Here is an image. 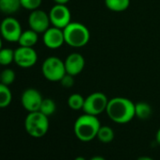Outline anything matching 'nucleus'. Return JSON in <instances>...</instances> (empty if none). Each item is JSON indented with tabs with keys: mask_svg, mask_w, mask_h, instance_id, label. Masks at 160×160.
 <instances>
[{
	"mask_svg": "<svg viewBox=\"0 0 160 160\" xmlns=\"http://www.w3.org/2000/svg\"><path fill=\"white\" fill-rule=\"evenodd\" d=\"M108 101L109 99L104 92H92L85 98V103L82 110L84 111V113L98 116L106 111Z\"/></svg>",
	"mask_w": 160,
	"mask_h": 160,
	"instance_id": "423d86ee",
	"label": "nucleus"
},
{
	"mask_svg": "<svg viewBox=\"0 0 160 160\" xmlns=\"http://www.w3.org/2000/svg\"><path fill=\"white\" fill-rule=\"evenodd\" d=\"M38 61V54L33 47L19 46L14 50V63L21 68L33 67Z\"/></svg>",
	"mask_w": 160,
	"mask_h": 160,
	"instance_id": "1a4fd4ad",
	"label": "nucleus"
},
{
	"mask_svg": "<svg viewBox=\"0 0 160 160\" xmlns=\"http://www.w3.org/2000/svg\"><path fill=\"white\" fill-rule=\"evenodd\" d=\"M14 62V50L12 48H1L0 49V65L8 66Z\"/></svg>",
	"mask_w": 160,
	"mask_h": 160,
	"instance_id": "412c9836",
	"label": "nucleus"
},
{
	"mask_svg": "<svg viewBox=\"0 0 160 160\" xmlns=\"http://www.w3.org/2000/svg\"><path fill=\"white\" fill-rule=\"evenodd\" d=\"M137 160H154L153 158L150 157V156H147V155H143V156H139Z\"/></svg>",
	"mask_w": 160,
	"mask_h": 160,
	"instance_id": "c85d7f7f",
	"label": "nucleus"
},
{
	"mask_svg": "<svg viewBox=\"0 0 160 160\" xmlns=\"http://www.w3.org/2000/svg\"><path fill=\"white\" fill-rule=\"evenodd\" d=\"M25 129L32 138H42L49 130V119L41 111L28 112L25 119Z\"/></svg>",
	"mask_w": 160,
	"mask_h": 160,
	"instance_id": "20e7f679",
	"label": "nucleus"
},
{
	"mask_svg": "<svg viewBox=\"0 0 160 160\" xmlns=\"http://www.w3.org/2000/svg\"><path fill=\"white\" fill-rule=\"evenodd\" d=\"M2 48V37L0 36V49Z\"/></svg>",
	"mask_w": 160,
	"mask_h": 160,
	"instance_id": "7c9ffc66",
	"label": "nucleus"
},
{
	"mask_svg": "<svg viewBox=\"0 0 160 160\" xmlns=\"http://www.w3.org/2000/svg\"><path fill=\"white\" fill-rule=\"evenodd\" d=\"M89 160H107V159L101 155H95V156H92V158H90Z\"/></svg>",
	"mask_w": 160,
	"mask_h": 160,
	"instance_id": "bb28decb",
	"label": "nucleus"
},
{
	"mask_svg": "<svg viewBox=\"0 0 160 160\" xmlns=\"http://www.w3.org/2000/svg\"><path fill=\"white\" fill-rule=\"evenodd\" d=\"M43 98L42 93L33 88L25 90L21 96V104L28 112L39 111Z\"/></svg>",
	"mask_w": 160,
	"mask_h": 160,
	"instance_id": "9b49d317",
	"label": "nucleus"
},
{
	"mask_svg": "<svg viewBox=\"0 0 160 160\" xmlns=\"http://www.w3.org/2000/svg\"><path fill=\"white\" fill-rule=\"evenodd\" d=\"M50 25L51 22L47 12L40 9L30 12L28 16L29 28L36 31L38 34H42L50 28Z\"/></svg>",
	"mask_w": 160,
	"mask_h": 160,
	"instance_id": "9d476101",
	"label": "nucleus"
},
{
	"mask_svg": "<svg viewBox=\"0 0 160 160\" xmlns=\"http://www.w3.org/2000/svg\"><path fill=\"white\" fill-rule=\"evenodd\" d=\"M73 160H87L85 157H83V156H77V157H75Z\"/></svg>",
	"mask_w": 160,
	"mask_h": 160,
	"instance_id": "c756f323",
	"label": "nucleus"
},
{
	"mask_svg": "<svg viewBox=\"0 0 160 160\" xmlns=\"http://www.w3.org/2000/svg\"><path fill=\"white\" fill-rule=\"evenodd\" d=\"M51 25L63 29L72 22V14L69 8L64 4H56L48 12Z\"/></svg>",
	"mask_w": 160,
	"mask_h": 160,
	"instance_id": "6e6552de",
	"label": "nucleus"
},
{
	"mask_svg": "<svg viewBox=\"0 0 160 160\" xmlns=\"http://www.w3.org/2000/svg\"><path fill=\"white\" fill-rule=\"evenodd\" d=\"M66 72L73 76L78 75L85 68L86 60L85 58L79 53H72L64 60Z\"/></svg>",
	"mask_w": 160,
	"mask_h": 160,
	"instance_id": "ddd939ff",
	"label": "nucleus"
},
{
	"mask_svg": "<svg viewBox=\"0 0 160 160\" xmlns=\"http://www.w3.org/2000/svg\"><path fill=\"white\" fill-rule=\"evenodd\" d=\"M42 42L44 45L52 50H56L60 48L65 43L63 29L50 27L44 33H42Z\"/></svg>",
	"mask_w": 160,
	"mask_h": 160,
	"instance_id": "f8f14e48",
	"label": "nucleus"
},
{
	"mask_svg": "<svg viewBox=\"0 0 160 160\" xmlns=\"http://www.w3.org/2000/svg\"><path fill=\"white\" fill-rule=\"evenodd\" d=\"M155 141H156V143L160 146V127H159L158 130L156 131V134H155Z\"/></svg>",
	"mask_w": 160,
	"mask_h": 160,
	"instance_id": "a878e982",
	"label": "nucleus"
},
{
	"mask_svg": "<svg viewBox=\"0 0 160 160\" xmlns=\"http://www.w3.org/2000/svg\"><path fill=\"white\" fill-rule=\"evenodd\" d=\"M59 83H60V85H61L63 88L70 89V88H72V87L73 86V84H74V76L66 72V74L60 79Z\"/></svg>",
	"mask_w": 160,
	"mask_h": 160,
	"instance_id": "393cba45",
	"label": "nucleus"
},
{
	"mask_svg": "<svg viewBox=\"0 0 160 160\" xmlns=\"http://www.w3.org/2000/svg\"><path fill=\"white\" fill-rule=\"evenodd\" d=\"M100 127L101 122L97 116L84 113L75 120L73 133L80 141L90 142L96 138Z\"/></svg>",
	"mask_w": 160,
	"mask_h": 160,
	"instance_id": "f03ea898",
	"label": "nucleus"
},
{
	"mask_svg": "<svg viewBox=\"0 0 160 160\" xmlns=\"http://www.w3.org/2000/svg\"><path fill=\"white\" fill-rule=\"evenodd\" d=\"M12 101V93L10 86L0 82V108H5L11 105Z\"/></svg>",
	"mask_w": 160,
	"mask_h": 160,
	"instance_id": "a211bd4d",
	"label": "nucleus"
},
{
	"mask_svg": "<svg viewBox=\"0 0 160 160\" xmlns=\"http://www.w3.org/2000/svg\"><path fill=\"white\" fill-rule=\"evenodd\" d=\"M15 77V72L12 69L7 68L1 71V73H0V82L7 86H11L14 82Z\"/></svg>",
	"mask_w": 160,
	"mask_h": 160,
	"instance_id": "5701e85b",
	"label": "nucleus"
},
{
	"mask_svg": "<svg viewBox=\"0 0 160 160\" xmlns=\"http://www.w3.org/2000/svg\"><path fill=\"white\" fill-rule=\"evenodd\" d=\"M106 7L114 12L126 11L130 6V0H105Z\"/></svg>",
	"mask_w": 160,
	"mask_h": 160,
	"instance_id": "f3484780",
	"label": "nucleus"
},
{
	"mask_svg": "<svg viewBox=\"0 0 160 160\" xmlns=\"http://www.w3.org/2000/svg\"><path fill=\"white\" fill-rule=\"evenodd\" d=\"M20 8H22L20 0H0V12L7 15L14 14Z\"/></svg>",
	"mask_w": 160,
	"mask_h": 160,
	"instance_id": "2eb2a0df",
	"label": "nucleus"
},
{
	"mask_svg": "<svg viewBox=\"0 0 160 160\" xmlns=\"http://www.w3.org/2000/svg\"><path fill=\"white\" fill-rule=\"evenodd\" d=\"M106 112L112 122L124 124L136 117L135 103L125 97H114L109 99Z\"/></svg>",
	"mask_w": 160,
	"mask_h": 160,
	"instance_id": "f257e3e1",
	"label": "nucleus"
},
{
	"mask_svg": "<svg viewBox=\"0 0 160 160\" xmlns=\"http://www.w3.org/2000/svg\"><path fill=\"white\" fill-rule=\"evenodd\" d=\"M152 107L146 102H138L135 104V116L139 120H147L152 115Z\"/></svg>",
	"mask_w": 160,
	"mask_h": 160,
	"instance_id": "dca6fc26",
	"label": "nucleus"
},
{
	"mask_svg": "<svg viewBox=\"0 0 160 160\" xmlns=\"http://www.w3.org/2000/svg\"><path fill=\"white\" fill-rule=\"evenodd\" d=\"M0 73H1V72H0Z\"/></svg>",
	"mask_w": 160,
	"mask_h": 160,
	"instance_id": "2f4dec72",
	"label": "nucleus"
},
{
	"mask_svg": "<svg viewBox=\"0 0 160 160\" xmlns=\"http://www.w3.org/2000/svg\"><path fill=\"white\" fill-rule=\"evenodd\" d=\"M39 40V34L32 30L31 28L27 29V30H23L18 43L20 46H26V47H33Z\"/></svg>",
	"mask_w": 160,
	"mask_h": 160,
	"instance_id": "4468645a",
	"label": "nucleus"
},
{
	"mask_svg": "<svg viewBox=\"0 0 160 160\" xmlns=\"http://www.w3.org/2000/svg\"><path fill=\"white\" fill-rule=\"evenodd\" d=\"M65 43L73 48H81L86 46L91 39L89 28L78 22H71L63 28Z\"/></svg>",
	"mask_w": 160,
	"mask_h": 160,
	"instance_id": "7ed1b4c3",
	"label": "nucleus"
},
{
	"mask_svg": "<svg viewBox=\"0 0 160 160\" xmlns=\"http://www.w3.org/2000/svg\"><path fill=\"white\" fill-rule=\"evenodd\" d=\"M114 138H115V133H114V130L110 126L101 125L97 133V137H96V138H98L100 142L106 143V144L110 143L112 142Z\"/></svg>",
	"mask_w": 160,
	"mask_h": 160,
	"instance_id": "6ab92c4d",
	"label": "nucleus"
},
{
	"mask_svg": "<svg viewBox=\"0 0 160 160\" xmlns=\"http://www.w3.org/2000/svg\"><path fill=\"white\" fill-rule=\"evenodd\" d=\"M23 32L20 22L12 17H5L0 24V36L9 42H18Z\"/></svg>",
	"mask_w": 160,
	"mask_h": 160,
	"instance_id": "0eeeda50",
	"label": "nucleus"
},
{
	"mask_svg": "<svg viewBox=\"0 0 160 160\" xmlns=\"http://www.w3.org/2000/svg\"><path fill=\"white\" fill-rule=\"evenodd\" d=\"M42 72L48 81L59 82L66 74L64 61L58 57H48L42 64Z\"/></svg>",
	"mask_w": 160,
	"mask_h": 160,
	"instance_id": "39448f33",
	"label": "nucleus"
},
{
	"mask_svg": "<svg viewBox=\"0 0 160 160\" xmlns=\"http://www.w3.org/2000/svg\"><path fill=\"white\" fill-rule=\"evenodd\" d=\"M22 8L28 10V11H35L37 9H40L42 0H20Z\"/></svg>",
	"mask_w": 160,
	"mask_h": 160,
	"instance_id": "b1692460",
	"label": "nucleus"
},
{
	"mask_svg": "<svg viewBox=\"0 0 160 160\" xmlns=\"http://www.w3.org/2000/svg\"><path fill=\"white\" fill-rule=\"evenodd\" d=\"M55 1V3L56 4H64V5H66L70 0H54Z\"/></svg>",
	"mask_w": 160,
	"mask_h": 160,
	"instance_id": "cd10ccee",
	"label": "nucleus"
},
{
	"mask_svg": "<svg viewBox=\"0 0 160 160\" xmlns=\"http://www.w3.org/2000/svg\"><path fill=\"white\" fill-rule=\"evenodd\" d=\"M56 109H57V106H56V103H55V101L53 99H51V98H43L39 111H41L42 114L49 117V116L53 115L56 112Z\"/></svg>",
	"mask_w": 160,
	"mask_h": 160,
	"instance_id": "4be33fe9",
	"label": "nucleus"
},
{
	"mask_svg": "<svg viewBox=\"0 0 160 160\" xmlns=\"http://www.w3.org/2000/svg\"><path fill=\"white\" fill-rule=\"evenodd\" d=\"M85 103V98L79 93H72L69 96L67 104L69 108L72 110H81L83 109Z\"/></svg>",
	"mask_w": 160,
	"mask_h": 160,
	"instance_id": "aec40b11",
	"label": "nucleus"
}]
</instances>
